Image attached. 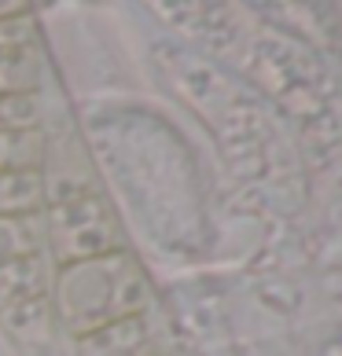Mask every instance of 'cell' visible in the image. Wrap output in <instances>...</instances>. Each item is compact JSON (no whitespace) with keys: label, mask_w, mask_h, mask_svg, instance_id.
I'll use <instances>...</instances> for the list:
<instances>
[{"label":"cell","mask_w":342,"mask_h":356,"mask_svg":"<svg viewBox=\"0 0 342 356\" xmlns=\"http://www.w3.org/2000/svg\"><path fill=\"white\" fill-rule=\"evenodd\" d=\"M48 250L45 243V213H19L0 217V265L19 257H33Z\"/></svg>","instance_id":"cell-7"},{"label":"cell","mask_w":342,"mask_h":356,"mask_svg":"<svg viewBox=\"0 0 342 356\" xmlns=\"http://www.w3.org/2000/svg\"><path fill=\"white\" fill-rule=\"evenodd\" d=\"M45 243L52 261L63 268V265H77V261L125 250V232L114 206L96 188L45 206Z\"/></svg>","instance_id":"cell-2"},{"label":"cell","mask_w":342,"mask_h":356,"mask_svg":"<svg viewBox=\"0 0 342 356\" xmlns=\"http://www.w3.org/2000/svg\"><path fill=\"white\" fill-rule=\"evenodd\" d=\"M56 272L59 265L52 261L48 250L33 257H19L0 265V312L30 305V301L52 298V286H56Z\"/></svg>","instance_id":"cell-4"},{"label":"cell","mask_w":342,"mask_h":356,"mask_svg":"<svg viewBox=\"0 0 342 356\" xmlns=\"http://www.w3.org/2000/svg\"><path fill=\"white\" fill-rule=\"evenodd\" d=\"M33 11L30 4H19V0H0V19H15V15H26Z\"/></svg>","instance_id":"cell-12"},{"label":"cell","mask_w":342,"mask_h":356,"mask_svg":"<svg viewBox=\"0 0 342 356\" xmlns=\"http://www.w3.org/2000/svg\"><path fill=\"white\" fill-rule=\"evenodd\" d=\"M48 191L41 169H11L0 173V217H19V213H45Z\"/></svg>","instance_id":"cell-6"},{"label":"cell","mask_w":342,"mask_h":356,"mask_svg":"<svg viewBox=\"0 0 342 356\" xmlns=\"http://www.w3.org/2000/svg\"><path fill=\"white\" fill-rule=\"evenodd\" d=\"M26 48H41V30H37L33 11L15 19H0V56L4 51H26Z\"/></svg>","instance_id":"cell-11"},{"label":"cell","mask_w":342,"mask_h":356,"mask_svg":"<svg viewBox=\"0 0 342 356\" xmlns=\"http://www.w3.org/2000/svg\"><path fill=\"white\" fill-rule=\"evenodd\" d=\"M74 356H159V334H155L151 312L129 316V320L107 323L77 338Z\"/></svg>","instance_id":"cell-3"},{"label":"cell","mask_w":342,"mask_h":356,"mask_svg":"<svg viewBox=\"0 0 342 356\" xmlns=\"http://www.w3.org/2000/svg\"><path fill=\"white\" fill-rule=\"evenodd\" d=\"M151 280L140 261L129 254V246L92 261H77V265H63L52 286L56 320L74 341L107 323L151 312Z\"/></svg>","instance_id":"cell-1"},{"label":"cell","mask_w":342,"mask_h":356,"mask_svg":"<svg viewBox=\"0 0 342 356\" xmlns=\"http://www.w3.org/2000/svg\"><path fill=\"white\" fill-rule=\"evenodd\" d=\"M41 77H45L41 48L0 56V96H41Z\"/></svg>","instance_id":"cell-8"},{"label":"cell","mask_w":342,"mask_h":356,"mask_svg":"<svg viewBox=\"0 0 342 356\" xmlns=\"http://www.w3.org/2000/svg\"><path fill=\"white\" fill-rule=\"evenodd\" d=\"M0 327L19 341V346H48L56 338V305L52 298H41V301H30V305H19V309H8L0 312Z\"/></svg>","instance_id":"cell-5"},{"label":"cell","mask_w":342,"mask_h":356,"mask_svg":"<svg viewBox=\"0 0 342 356\" xmlns=\"http://www.w3.org/2000/svg\"><path fill=\"white\" fill-rule=\"evenodd\" d=\"M45 154H48L45 129H30V133H0V173H11V169H41Z\"/></svg>","instance_id":"cell-9"},{"label":"cell","mask_w":342,"mask_h":356,"mask_svg":"<svg viewBox=\"0 0 342 356\" xmlns=\"http://www.w3.org/2000/svg\"><path fill=\"white\" fill-rule=\"evenodd\" d=\"M41 96H0V133H30L41 129Z\"/></svg>","instance_id":"cell-10"}]
</instances>
